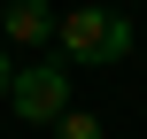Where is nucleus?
<instances>
[{"instance_id":"2","label":"nucleus","mask_w":147,"mask_h":139,"mask_svg":"<svg viewBox=\"0 0 147 139\" xmlns=\"http://www.w3.org/2000/svg\"><path fill=\"white\" fill-rule=\"evenodd\" d=\"M8 108H16V124H54L70 108V62H23L8 77Z\"/></svg>"},{"instance_id":"6","label":"nucleus","mask_w":147,"mask_h":139,"mask_svg":"<svg viewBox=\"0 0 147 139\" xmlns=\"http://www.w3.org/2000/svg\"><path fill=\"white\" fill-rule=\"evenodd\" d=\"M0 8H8V0H0Z\"/></svg>"},{"instance_id":"4","label":"nucleus","mask_w":147,"mask_h":139,"mask_svg":"<svg viewBox=\"0 0 147 139\" xmlns=\"http://www.w3.org/2000/svg\"><path fill=\"white\" fill-rule=\"evenodd\" d=\"M54 139H101V116H85V108H62V116H54Z\"/></svg>"},{"instance_id":"3","label":"nucleus","mask_w":147,"mask_h":139,"mask_svg":"<svg viewBox=\"0 0 147 139\" xmlns=\"http://www.w3.org/2000/svg\"><path fill=\"white\" fill-rule=\"evenodd\" d=\"M54 23H62V15H54L47 0H8V8H0V39H8V46H47Z\"/></svg>"},{"instance_id":"1","label":"nucleus","mask_w":147,"mask_h":139,"mask_svg":"<svg viewBox=\"0 0 147 139\" xmlns=\"http://www.w3.org/2000/svg\"><path fill=\"white\" fill-rule=\"evenodd\" d=\"M54 46H62V62H124L132 54V15H116V8H70L62 23H54Z\"/></svg>"},{"instance_id":"5","label":"nucleus","mask_w":147,"mask_h":139,"mask_svg":"<svg viewBox=\"0 0 147 139\" xmlns=\"http://www.w3.org/2000/svg\"><path fill=\"white\" fill-rule=\"evenodd\" d=\"M8 77H16V62H8V54H0V101H8Z\"/></svg>"}]
</instances>
